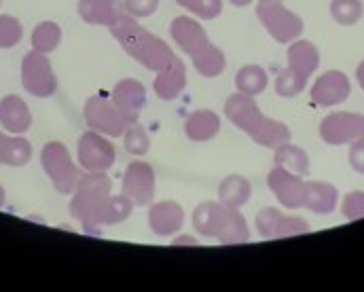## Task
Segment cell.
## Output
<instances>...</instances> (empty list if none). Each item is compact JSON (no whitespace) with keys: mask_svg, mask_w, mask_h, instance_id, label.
I'll list each match as a JSON object with an SVG mask.
<instances>
[{"mask_svg":"<svg viewBox=\"0 0 364 292\" xmlns=\"http://www.w3.org/2000/svg\"><path fill=\"white\" fill-rule=\"evenodd\" d=\"M269 77L267 70L259 64H248L242 66L235 75V87L237 92L246 94V96H259L267 90Z\"/></svg>","mask_w":364,"mask_h":292,"instance_id":"cell-27","label":"cell"},{"mask_svg":"<svg viewBox=\"0 0 364 292\" xmlns=\"http://www.w3.org/2000/svg\"><path fill=\"white\" fill-rule=\"evenodd\" d=\"M248 239H250V229H248V222H246L244 214L240 212V207H229L227 205V212H225L220 231L216 235V242L233 246V244H246Z\"/></svg>","mask_w":364,"mask_h":292,"instance_id":"cell-25","label":"cell"},{"mask_svg":"<svg viewBox=\"0 0 364 292\" xmlns=\"http://www.w3.org/2000/svg\"><path fill=\"white\" fill-rule=\"evenodd\" d=\"M225 117L237 129H242L248 136H252L261 127V123L265 119V114L261 112L255 96H246L242 92L231 94V96L227 97V102H225Z\"/></svg>","mask_w":364,"mask_h":292,"instance_id":"cell-14","label":"cell"},{"mask_svg":"<svg viewBox=\"0 0 364 292\" xmlns=\"http://www.w3.org/2000/svg\"><path fill=\"white\" fill-rule=\"evenodd\" d=\"M155 170L146 161H132L125 168L123 180H121V193L125 195L136 207H146L153 203L155 197Z\"/></svg>","mask_w":364,"mask_h":292,"instance_id":"cell-9","label":"cell"},{"mask_svg":"<svg viewBox=\"0 0 364 292\" xmlns=\"http://www.w3.org/2000/svg\"><path fill=\"white\" fill-rule=\"evenodd\" d=\"M112 102L117 104V108L132 121L136 123L140 119L142 108L146 106V87L136 81V79H121L114 90H112Z\"/></svg>","mask_w":364,"mask_h":292,"instance_id":"cell-17","label":"cell"},{"mask_svg":"<svg viewBox=\"0 0 364 292\" xmlns=\"http://www.w3.org/2000/svg\"><path fill=\"white\" fill-rule=\"evenodd\" d=\"M172 244L174 246H197V237H193V235H178V237L172 239Z\"/></svg>","mask_w":364,"mask_h":292,"instance_id":"cell-39","label":"cell"},{"mask_svg":"<svg viewBox=\"0 0 364 292\" xmlns=\"http://www.w3.org/2000/svg\"><path fill=\"white\" fill-rule=\"evenodd\" d=\"M21 85L34 97H51L58 92V77L47 53L28 51L21 60Z\"/></svg>","mask_w":364,"mask_h":292,"instance_id":"cell-7","label":"cell"},{"mask_svg":"<svg viewBox=\"0 0 364 292\" xmlns=\"http://www.w3.org/2000/svg\"><path fill=\"white\" fill-rule=\"evenodd\" d=\"M307 77L294 72L292 68H286L275 79V94L279 97H296L307 87Z\"/></svg>","mask_w":364,"mask_h":292,"instance_id":"cell-33","label":"cell"},{"mask_svg":"<svg viewBox=\"0 0 364 292\" xmlns=\"http://www.w3.org/2000/svg\"><path fill=\"white\" fill-rule=\"evenodd\" d=\"M32 159V144L23 136H6L0 131V166L23 168Z\"/></svg>","mask_w":364,"mask_h":292,"instance_id":"cell-24","label":"cell"},{"mask_svg":"<svg viewBox=\"0 0 364 292\" xmlns=\"http://www.w3.org/2000/svg\"><path fill=\"white\" fill-rule=\"evenodd\" d=\"M337 199H339L337 187H333L328 183H320V180L305 183V199H303L305 210L320 214V216H326V214L335 212Z\"/></svg>","mask_w":364,"mask_h":292,"instance_id":"cell-22","label":"cell"},{"mask_svg":"<svg viewBox=\"0 0 364 292\" xmlns=\"http://www.w3.org/2000/svg\"><path fill=\"white\" fill-rule=\"evenodd\" d=\"M252 197L250 180L240 174H229L218 185V201L229 207H244Z\"/></svg>","mask_w":364,"mask_h":292,"instance_id":"cell-26","label":"cell"},{"mask_svg":"<svg viewBox=\"0 0 364 292\" xmlns=\"http://www.w3.org/2000/svg\"><path fill=\"white\" fill-rule=\"evenodd\" d=\"M83 117L90 129L108 138H121L125 129L132 125V121L117 108L112 97L106 96H91L85 102Z\"/></svg>","mask_w":364,"mask_h":292,"instance_id":"cell-6","label":"cell"},{"mask_svg":"<svg viewBox=\"0 0 364 292\" xmlns=\"http://www.w3.org/2000/svg\"><path fill=\"white\" fill-rule=\"evenodd\" d=\"M257 17L261 26L269 32V36L279 45H288L296 40L305 28L303 19L296 13H292L284 4V0H259Z\"/></svg>","mask_w":364,"mask_h":292,"instance_id":"cell-5","label":"cell"},{"mask_svg":"<svg viewBox=\"0 0 364 292\" xmlns=\"http://www.w3.org/2000/svg\"><path fill=\"white\" fill-rule=\"evenodd\" d=\"M331 15L339 26H354L363 19V0H331Z\"/></svg>","mask_w":364,"mask_h":292,"instance_id":"cell-31","label":"cell"},{"mask_svg":"<svg viewBox=\"0 0 364 292\" xmlns=\"http://www.w3.org/2000/svg\"><path fill=\"white\" fill-rule=\"evenodd\" d=\"M186 87V66L181 58L176 55V60L161 72H157V79L153 83L155 94L161 97L164 102H172L181 96Z\"/></svg>","mask_w":364,"mask_h":292,"instance_id":"cell-21","label":"cell"},{"mask_svg":"<svg viewBox=\"0 0 364 292\" xmlns=\"http://www.w3.org/2000/svg\"><path fill=\"white\" fill-rule=\"evenodd\" d=\"M149 227L157 237H172L184 227V210L178 201H159L149 207Z\"/></svg>","mask_w":364,"mask_h":292,"instance_id":"cell-15","label":"cell"},{"mask_svg":"<svg viewBox=\"0 0 364 292\" xmlns=\"http://www.w3.org/2000/svg\"><path fill=\"white\" fill-rule=\"evenodd\" d=\"M134 207L123 193L112 195V180L106 172H87L81 176L70 199L73 218L90 235H102L104 227L127 220Z\"/></svg>","mask_w":364,"mask_h":292,"instance_id":"cell-1","label":"cell"},{"mask_svg":"<svg viewBox=\"0 0 364 292\" xmlns=\"http://www.w3.org/2000/svg\"><path fill=\"white\" fill-rule=\"evenodd\" d=\"M229 2H231L233 6H248L252 0H229Z\"/></svg>","mask_w":364,"mask_h":292,"instance_id":"cell-41","label":"cell"},{"mask_svg":"<svg viewBox=\"0 0 364 292\" xmlns=\"http://www.w3.org/2000/svg\"><path fill=\"white\" fill-rule=\"evenodd\" d=\"M267 185L272 189V193L277 197V201L286 207V210H299L303 207V199H305V180L303 176L282 168V166H273V170L267 176Z\"/></svg>","mask_w":364,"mask_h":292,"instance_id":"cell-12","label":"cell"},{"mask_svg":"<svg viewBox=\"0 0 364 292\" xmlns=\"http://www.w3.org/2000/svg\"><path fill=\"white\" fill-rule=\"evenodd\" d=\"M0 125L15 136H23L32 127V112L23 97L11 94L0 99Z\"/></svg>","mask_w":364,"mask_h":292,"instance_id":"cell-18","label":"cell"},{"mask_svg":"<svg viewBox=\"0 0 364 292\" xmlns=\"http://www.w3.org/2000/svg\"><path fill=\"white\" fill-rule=\"evenodd\" d=\"M4 199H6V193H4V189L0 187V207L4 205Z\"/></svg>","mask_w":364,"mask_h":292,"instance_id":"cell-42","label":"cell"},{"mask_svg":"<svg viewBox=\"0 0 364 292\" xmlns=\"http://www.w3.org/2000/svg\"><path fill=\"white\" fill-rule=\"evenodd\" d=\"M350 166H352V170H356L358 174L364 176V138L352 142V146H350Z\"/></svg>","mask_w":364,"mask_h":292,"instance_id":"cell-38","label":"cell"},{"mask_svg":"<svg viewBox=\"0 0 364 292\" xmlns=\"http://www.w3.org/2000/svg\"><path fill=\"white\" fill-rule=\"evenodd\" d=\"M62 43V28L55 21H41L32 32V49L41 53H53Z\"/></svg>","mask_w":364,"mask_h":292,"instance_id":"cell-30","label":"cell"},{"mask_svg":"<svg viewBox=\"0 0 364 292\" xmlns=\"http://www.w3.org/2000/svg\"><path fill=\"white\" fill-rule=\"evenodd\" d=\"M0 4H2V0H0Z\"/></svg>","mask_w":364,"mask_h":292,"instance_id":"cell-43","label":"cell"},{"mask_svg":"<svg viewBox=\"0 0 364 292\" xmlns=\"http://www.w3.org/2000/svg\"><path fill=\"white\" fill-rule=\"evenodd\" d=\"M108 30L112 38L121 45V49L146 70L161 72L176 60V53L172 51V47L157 34L149 32L129 13L114 26H110Z\"/></svg>","mask_w":364,"mask_h":292,"instance_id":"cell-2","label":"cell"},{"mask_svg":"<svg viewBox=\"0 0 364 292\" xmlns=\"http://www.w3.org/2000/svg\"><path fill=\"white\" fill-rule=\"evenodd\" d=\"M170 34H172V40L181 47L182 53L191 58L195 70L201 77L214 79L225 72L227 58H225L223 49L212 45V40L208 38V32L203 30V26L197 19H193L188 15L174 17L170 23Z\"/></svg>","mask_w":364,"mask_h":292,"instance_id":"cell-3","label":"cell"},{"mask_svg":"<svg viewBox=\"0 0 364 292\" xmlns=\"http://www.w3.org/2000/svg\"><path fill=\"white\" fill-rule=\"evenodd\" d=\"M341 214L346 216V220L364 218V191H350L346 195L341 203Z\"/></svg>","mask_w":364,"mask_h":292,"instance_id":"cell-36","label":"cell"},{"mask_svg":"<svg viewBox=\"0 0 364 292\" xmlns=\"http://www.w3.org/2000/svg\"><path fill=\"white\" fill-rule=\"evenodd\" d=\"M41 166H43L45 174L49 176V180L53 183L58 193L73 195L79 178H81V170L73 161V155L68 153V148L62 142L51 140L41 148Z\"/></svg>","mask_w":364,"mask_h":292,"instance_id":"cell-4","label":"cell"},{"mask_svg":"<svg viewBox=\"0 0 364 292\" xmlns=\"http://www.w3.org/2000/svg\"><path fill=\"white\" fill-rule=\"evenodd\" d=\"M127 13L136 19H144L157 13L159 9V0H123Z\"/></svg>","mask_w":364,"mask_h":292,"instance_id":"cell-37","label":"cell"},{"mask_svg":"<svg viewBox=\"0 0 364 292\" xmlns=\"http://www.w3.org/2000/svg\"><path fill=\"white\" fill-rule=\"evenodd\" d=\"M178 4L199 19H216L223 13V0H178Z\"/></svg>","mask_w":364,"mask_h":292,"instance_id":"cell-35","label":"cell"},{"mask_svg":"<svg viewBox=\"0 0 364 292\" xmlns=\"http://www.w3.org/2000/svg\"><path fill=\"white\" fill-rule=\"evenodd\" d=\"M320 138L331 144H352L364 138V114L360 112H333L320 123Z\"/></svg>","mask_w":364,"mask_h":292,"instance_id":"cell-10","label":"cell"},{"mask_svg":"<svg viewBox=\"0 0 364 292\" xmlns=\"http://www.w3.org/2000/svg\"><path fill=\"white\" fill-rule=\"evenodd\" d=\"M288 68H292L294 72L303 75V77H311L318 66H320V51L311 40L305 38H296L292 40V45L288 47Z\"/></svg>","mask_w":364,"mask_h":292,"instance_id":"cell-23","label":"cell"},{"mask_svg":"<svg viewBox=\"0 0 364 292\" xmlns=\"http://www.w3.org/2000/svg\"><path fill=\"white\" fill-rule=\"evenodd\" d=\"M350 94H352V83H350L348 75L341 70L324 72L322 77L316 79V83L311 85V92H309L311 102L322 108L343 104L350 97Z\"/></svg>","mask_w":364,"mask_h":292,"instance_id":"cell-13","label":"cell"},{"mask_svg":"<svg viewBox=\"0 0 364 292\" xmlns=\"http://www.w3.org/2000/svg\"><path fill=\"white\" fill-rule=\"evenodd\" d=\"M77 159L87 172H108L117 161L114 144L108 136L87 129L77 144Z\"/></svg>","mask_w":364,"mask_h":292,"instance_id":"cell-8","label":"cell"},{"mask_svg":"<svg viewBox=\"0 0 364 292\" xmlns=\"http://www.w3.org/2000/svg\"><path fill=\"white\" fill-rule=\"evenodd\" d=\"M123 144H125V151L134 157H144L149 151H151V138L144 129V125H140L138 121L132 123L125 134H123Z\"/></svg>","mask_w":364,"mask_h":292,"instance_id":"cell-32","label":"cell"},{"mask_svg":"<svg viewBox=\"0 0 364 292\" xmlns=\"http://www.w3.org/2000/svg\"><path fill=\"white\" fill-rule=\"evenodd\" d=\"M273 163L282 166V168H286V170H290V172H294V174H299L303 178L309 174V157H307V153L301 146L292 144V142H286V144L275 148Z\"/></svg>","mask_w":364,"mask_h":292,"instance_id":"cell-28","label":"cell"},{"mask_svg":"<svg viewBox=\"0 0 364 292\" xmlns=\"http://www.w3.org/2000/svg\"><path fill=\"white\" fill-rule=\"evenodd\" d=\"M184 134L193 142H210L220 134V117L214 110H195L184 121Z\"/></svg>","mask_w":364,"mask_h":292,"instance_id":"cell-19","label":"cell"},{"mask_svg":"<svg viewBox=\"0 0 364 292\" xmlns=\"http://www.w3.org/2000/svg\"><path fill=\"white\" fill-rule=\"evenodd\" d=\"M77 13L90 26L110 28L127 15V9L123 0H79Z\"/></svg>","mask_w":364,"mask_h":292,"instance_id":"cell-16","label":"cell"},{"mask_svg":"<svg viewBox=\"0 0 364 292\" xmlns=\"http://www.w3.org/2000/svg\"><path fill=\"white\" fill-rule=\"evenodd\" d=\"M176 2H178V0H176Z\"/></svg>","mask_w":364,"mask_h":292,"instance_id":"cell-44","label":"cell"},{"mask_svg":"<svg viewBox=\"0 0 364 292\" xmlns=\"http://www.w3.org/2000/svg\"><path fill=\"white\" fill-rule=\"evenodd\" d=\"M23 38V26L13 15H0V49H13Z\"/></svg>","mask_w":364,"mask_h":292,"instance_id":"cell-34","label":"cell"},{"mask_svg":"<svg viewBox=\"0 0 364 292\" xmlns=\"http://www.w3.org/2000/svg\"><path fill=\"white\" fill-rule=\"evenodd\" d=\"M356 79H358V85L363 87L364 92V62H360V66H358V70H356Z\"/></svg>","mask_w":364,"mask_h":292,"instance_id":"cell-40","label":"cell"},{"mask_svg":"<svg viewBox=\"0 0 364 292\" xmlns=\"http://www.w3.org/2000/svg\"><path fill=\"white\" fill-rule=\"evenodd\" d=\"M227 205L220 201H203L193 210V229L208 239H216Z\"/></svg>","mask_w":364,"mask_h":292,"instance_id":"cell-20","label":"cell"},{"mask_svg":"<svg viewBox=\"0 0 364 292\" xmlns=\"http://www.w3.org/2000/svg\"><path fill=\"white\" fill-rule=\"evenodd\" d=\"M257 231L263 239H277V237H292L309 233V222L299 216H286L277 207H263L257 214Z\"/></svg>","mask_w":364,"mask_h":292,"instance_id":"cell-11","label":"cell"},{"mask_svg":"<svg viewBox=\"0 0 364 292\" xmlns=\"http://www.w3.org/2000/svg\"><path fill=\"white\" fill-rule=\"evenodd\" d=\"M259 146H265V148H277L286 142H290L292 138V131L288 129L286 123L282 121H275V119H263L261 127L250 136Z\"/></svg>","mask_w":364,"mask_h":292,"instance_id":"cell-29","label":"cell"}]
</instances>
